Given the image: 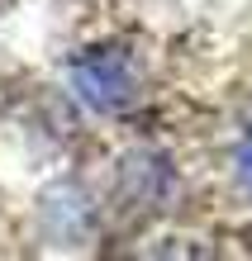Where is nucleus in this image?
Returning a JSON list of instances; mask_svg holds the SVG:
<instances>
[{"instance_id":"nucleus-1","label":"nucleus","mask_w":252,"mask_h":261,"mask_svg":"<svg viewBox=\"0 0 252 261\" xmlns=\"http://www.w3.org/2000/svg\"><path fill=\"white\" fill-rule=\"evenodd\" d=\"M72 95L96 114H119L138 100V62L124 48H86L67 62Z\"/></svg>"},{"instance_id":"nucleus-2","label":"nucleus","mask_w":252,"mask_h":261,"mask_svg":"<svg viewBox=\"0 0 252 261\" xmlns=\"http://www.w3.org/2000/svg\"><path fill=\"white\" fill-rule=\"evenodd\" d=\"M233 166H238V186L252 195V133L238 143V157H233Z\"/></svg>"}]
</instances>
